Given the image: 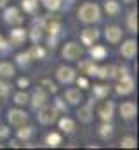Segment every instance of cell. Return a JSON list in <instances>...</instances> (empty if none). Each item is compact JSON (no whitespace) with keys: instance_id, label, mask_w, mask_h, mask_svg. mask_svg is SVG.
I'll use <instances>...</instances> for the list:
<instances>
[{"instance_id":"1","label":"cell","mask_w":139,"mask_h":150,"mask_svg":"<svg viewBox=\"0 0 139 150\" xmlns=\"http://www.w3.org/2000/svg\"><path fill=\"white\" fill-rule=\"evenodd\" d=\"M78 19L85 25H94L101 19V9L94 2H85L78 9Z\"/></svg>"},{"instance_id":"2","label":"cell","mask_w":139,"mask_h":150,"mask_svg":"<svg viewBox=\"0 0 139 150\" xmlns=\"http://www.w3.org/2000/svg\"><path fill=\"white\" fill-rule=\"evenodd\" d=\"M58 113L59 112L56 110V107L44 105V107L38 108V115H37V119H38L40 124H44V126H51V124H54V122L58 120Z\"/></svg>"},{"instance_id":"3","label":"cell","mask_w":139,"mask_h":150,"mask_svg":"<svg viewBox=\"0 0 139 150\" xmlns=\"http://www.w3.org/2000/svg\"><path fill=\"white\" fill-rule=\"evenodd\" d=\"M61 54H63V58H65L66 61H77V59L82 58L84 49H82V45L77 44V42H66V44L63 45Z\"/></svg>"},{"instance_id":"4","label":"cell","mask_w":139,"mask_h":150,"mask_svg":"<svg viewBox=\"0 0 139 150\" xmlns=\"http://www.w3.org/2000/svg\"><path fill=\"white\" fill-rule=\"evenodd\" d=\"M134 87H136V82H134V79H132V75H124V77H120V82H118V86H117V94H120V96H127V94H131L132 91H134Z\"/></svg>"},{"instance_id":"5","label":"cell","mask_w":139,"mask_h":150,"mask_svg":"<svg viewBox=\"0 0 139 150\" xmlns=\"http://www.w3.org/2000/svg\"><path fill=\"white\" fill-rule=\"evenodd\" d=\"M56 79H58V82H61V84H71V82H75L77 74H75V70H73L71 67L63 65V67H59V68L56 70Z\"/></svg>"},{"instance_id":"6","label":"cell","mask_w":139,"mask_h":150,"mask_svg":"<svg viewBox=\"0 0 139 150\" xmlns=\"http://www.w3.org/2000/svg\"><path fill=\"white\" fill-rule=\"evenodd\" d=\"M4 19H5V23H9L11 26H21V25H23V16H21V12L18 11V7H9V9H5Z\"/></svg>"},{"instance_id":"7","label":"cell","mask_w":139,"mask_h":150,"mask_svg":"<svg viewBox=\"0 0 139 150\" xmlns=\"http://www.w3.org/2000/svg\"><path fill=\"white\" fill-rule=\"evenodd\" d=\"M7 120L12 124V126H21L28 120V112L21 110V108H11L7 112Z\"/></svg>"},{"instance_id":"8","label":"cell","mask_w":139,"mask_h":150,"mask_svg":"<svg viewBox=\"0 0 139 150\" xmlns=\"http://www.w3.org/2000/svg\"><path fill=\"white\" fill-rule=\"evenodd\" d=\"M47 100H49V94H47V91H44L42 87H37L33 91V94L30 96V103H32V107L33 108H40V107H44V105H47Z\"/></svg>"},{"instance_id":"9","label":"cell","mask_w":139,"mask_h":150,"mask_svg":"<svg viewBox=\"0 0 139 150\" xmlns=\"http://www.w3.org/2000/svg\"><path fill=\"white\" fill-rule=\"evenodd\" d=\"M28 37V33H26V30L25 28H14V30H11V33H9V45H14V47H19V45H23L25 44V40Z\"/></svg>"},{"instance_id":"10","label":"cell","mask_w":139,"mask_h":150,"mask_svg":"<svg viewBox=\"0 0 139 150\" xmlns=\"http://www.w3.org/2000/svg\"><path fill=\"white\" fill-rule=\"evenodd\" d=\"M120 54H122L125 59L136 58V54H138V42H136L134 38L125 40V42L122 44V47H120Z\"/></svg>"},{"instance_id":"11","label":"cell","mask_w":139,"mask_h":150,"mask_svg":"<svg viewBox=\"0 0 139 150\" xmlns=\"http://www.w3.org/2000/svg\"><path fill=\"white\" fill-rule=\"evenodd\" d=\"M118 112L122 115V119L125 120H132L136 115H138V107L134 101H124L120 107H118Z\"/></svg>"},{"instance_id":"12","label":"cell","mask_w":139,"mask_h":150,"mask_svg":"<svg viewBox=\"0 0 139 150\" xmlns=\"http://www.w3.org/2000/svg\"><path fill=\"white\" fill-rule=\"evenodd\" d=\"M98 115L101 117V120L103 122H111V119H113V115H115V103L113 101H104L103 105L99 107V110H98Z\"/></svg>"},{"instance_id":"13","label":"cell","mask_w":139,"mask_h":150,"mask_svg":"<svg viewBox=\"0 0 139 150\" xmlns=\"http://www.w3.org/2000/svg\"><path fill=\"white\" fill-rule=\"evenodd\" d=\"M77 117H78V120L84 122V124L92 122V120H94V110H92V105H91V103H89V105H82V107L77 110Z\"/></svg>"},{"instance_id":"14","label":"cell","mask_w":139,"mask_h":150,"mask_svg":"<svg viewBox=\"0 0 139 150\" xmlns=\"http://www.w3.org/2000/svg\"><path fill=\"white\" fill-rule=\"evenodd\" d=\"M122 35H124V32H122V28H118V26H108V28L104 30V38H106L110 44H118V42L122 40Z\"/></svg>"},{"instance_id":"15","label":"cell","mask_w":139,"mask_h":150,"mask_svg":"<svg viewBox=\"0 0 139 150\" xmlns=\"http://www.w3.org/2000/svg\"><path fill=\"white\" fill-rule=\"evenodd\" d=\"M99 30L98 28H85V30H82V35H80V38H82V44H85V45H92L98 38H99Z\"/></svg>"},{"instance_id":"16","label":"cell","mask_w":139,"mask_h":150,"mask_svg":"<svg viewBox=\"0 0 139 150\" xmlns=\"http://www.w3.org/2000/svg\"><path fill=\"white\" fill-rule=\"evenodd\" d=\"M65 100L68 101L70 105H78L80 101H82V91L80 89H77V87H70L65 91Z\"/></svg>"},{"instance_id":"17","label":"cell","mask_w":139,"mask_h":150,"mask_svg":"<svg viewBox=\"0 0 139 150\" xmlns=\"http://www.w3.org/2000/svg\"><path fill=\"white\" fill-rule=\"evenodd\" d=\"M14 75H16V68L11 61H0V79L11 80Z\"/></svg>"},{"instance_id":"18","label":"cell","mask_w":139,"mask_h":150,"mask_svg":"<svg viewBox=\"0 0 139 150\" xmlns=\"http://www.w3.org/2000/svg\"><path fill=\"white\" fill-rule=\"evenodd\" d=\"M80 70H82V74L92 77L98 72V67H96V63L92 59H84V61H80Z\"/></svg>"},{"instance_id":"19","label":"cell","mask_w":139,"mask_h":150,"mask_svg":"<svg viewBox=\"0 0 139 150\" xmlns=\"http://www.w3.org/2000/svg\"><path fill=\"white\" fill-rule=\"evenodd\" d=\"M89 54H91L92 61H101V59L106 58L108 51H106V47H104V45H94V47H91Z\"/></svg>"},{"instance_id":"20","label":"cell","mask_w":139,"mask_h":150,"mask_svg":"<svg viewBox=\"0 0 139 150\" xmlns=\"http://www.w3.org/2000/svg\"><path fill=\"white\" fill-rule=\"evenodd\" d=\"M59 129L63 131V133H66V134H70V133H73V129H75V120L73 119H70V117H61L59 119Z\"/></svg>"},{"instance_id":"21","label":"cell","mask_w":139,"mask_h":150,"mask_svg":"<svg viewBox=\"0 0 139 150\" xmlns=\"http://www.w3.org/2000/svg\"><path fill=\"white\" fill-rule=\"evenodd\" d=\"M104 11L108 16H118L120 14V4L117 0H106L104 2Z\"/></svg>"},{"instance_id":"22","label":"cell","mask_w":139,"mask_h":150,"mask_svg":"<svg viewBox=\"0 0 139 150\" xmlns=\"http://www.w3.org/2000/svg\"><path fill=\"white\" fill-rule=\"evenodd\" d=\"M127 28L131 33H138V11H131L127 16Z\"/></svg>"},{"instance_id":"23","label":"cell","mask_w":139,"mask_h":150,"mask_svg":"<svg viewBox=\"0 0 139 150\" xmlns=\"http://www.w3.org/2000/svg\"><path fill=\"white\" fill-rule=\"evenodd\" d=\"M33 133H35V129L32 127V126H23V124H21V127L18 129V133H16V134H18V138H19V140L28 142V140L33 136Z\"/></svg>"},{"instance_id":"24","label":"cell","mask_w":139,"mask_h":150,"mask_svg":"<svg viewBox=\"0 0 139 150\" xmlns=\"http://www.w3.org/2000/svg\"><path fill=\"white\" fill-rule=\"evenodd\" d=\"M98 133H99V136H101L103 140H110V138L113 136V126H111L110 122H103V124L99 126Z\"/></svg>"},{"instance_id":"25","label":"cell","mask_w":139,"mask_h":150,"mask_svg":"<svg viewBox=\"0 0 139 150\" xmlns=\"http://www.w3.org/2000/svg\"><path fill=\"white\" fill-rule=\"evenodd\" d=\"M108 93H110V87H108V86H103V84H98V86L92 87V94H94V98H98V100H104V98L108 96Z\"/></svg>"},{"instance_id":"26","label":"cell","mask_w":139,"mask_h":150,"mask_svg":"<svg viewBox=\"0 0 139 150\" xmlns=\"http://www.w3.org/2000/svg\"><path fill=\"white\" fill-rule=\"evenodd\" d=\"M14 103H16L18 107H23V105L30 103V94H28L25 89H21L19 93H16V94H14Z\"/></svg>"},{"instance_id":"27","label":"cell","mask_w":139,"mask_h":150,"mask_svg":"<svg viewBox=\"0 0 139 150\" xmlns=\"http://www.w3.org/2000/svg\"><path fill=\"white\" fill-rule=\"evenodd\" d=\"M45 145L47 147H59L61 145V134L59 133H49L45 136Z\"/></svg>"},{"instance_id":"28","label":"cell","mask_w":139,"mask_h":150,"mask_svg":"<svg viewBox=\"0 0 139 150\" xmlns=\"http://www.w3.org/2000/svg\"><path fill=\"white\" fill-rule=\"evenodd\" d=\"M21 7H23L25 12L33 14L35 11H37V7H38V0H23L21 2Z\"/></svg>"},{"instance_id":"29","label":"cell","mask_w":139,"mask_h":150,"mask_svg":"<svg viewBox=\"0 0 139 150\" xmlns=\"http://www.w3.org/2000/svg\"><path fill=\"white\" fill-rule=\"evenodd\" d=\"M120 147L122 149H136L138 147V140L134 136H124L120 140Z\"/></svg>"},{"instance_id":"30","label":"cell","mask_w":139,"mask_h":150,"mask_svg":"<svg viewBox=\"0 0 139 150\" xmlns=\"http://www.w3.org/2000/svg\"><path fill=\"white\" fill-rule=\"evenodd\" d=\"M28 52H30L32 59H42V58H45V49L42 45H33Z\"/></svg>"},{"instance_id":"31","label":"cell","mask_w":139,"mask_h":150,"mask_svg":"<svg viewBox=\"0 0 139 150\" xmlns=\"http://www.w3.org/2000/svg\"><path fill=\"white\" fill-rule=\"evenodd\" d=\"M42 4H44V7L47 9V11H59L61 9V4H63V0H42Z\"/></svg>"},{"instance_id":"32","label":"cell","mask_w":139,"mask_h":150,"mask_svg":"<svg viewBox=\"0 0 139 150\" xmlns=\"http://www.w3.org/2000/svg\"><path fill=\"white\" fill-rule=\"evenodd\" d=\"M16 61H18V65H21V67H30L32 56H30V52H19V54L16 56Z\"/></svg>"},{"instance_id":"33","label":"cell","mask_w":139,"mask_h":150,"mask_svg":"<svg viewBox=\"0 0 139 150\" xmlns=\"http://www.w3.org/2000/svg\"><path fill=\"white\" fill-rule=\"evenodd\" d=\"M75 80H77V84H78V87H80V89H89V87H91L87 75H80V77H77Z\"/></svg>"},{"instance_id":"34","label":"cell","mask_w":139,"mask_h":150,"mask_svg":"<svg viewBox=\"0 0 139 150\" xmlns=\"http://www.w3.org/2000/svg\"><path fill=\"white\" fill-rule=\"evenodd\" d=\"M42 87H47V91H49V93H58V87H56V84H54V82H51L49 79L42 80Z\"/></svg>"},{"instance_id":"35","label":"cell","mask_w":139,"mask_h":150,"mask_svg":"<svg viewBox=\"0 0 139 150\" xmlns=\"http://www.w3.org/2000/svg\"><path fill=\"white\" fill-rule=\"evenodd\" d=\"M9 91H11V86L2 79V80H0V96H7V94H9Z\"/></svg>"},{"instance_id":"36","label":"cell","mask_w":139,"mask_h":150,"mask_svg":"<svg viewBox=\"0 0 139 150\" xmlns=\"http://www.w3.org/2000/svg\"><path fill=\"white\" fill-rule=\"evenodd\" d=\"M11 136V129L7 126H0V140H5Z\"/></svg>"},{"instance_id":"37","label":"cell","mask_w":139,"mask_h":150,"mask_svg":"<svg viewBox=\"0 0 139 150\" xmlns=\"http://www.w3.org/2000/svg\"><path fill=\"white\" fill-rule=\"evenodd\" d=\"M28 84H30L28 79H19V80H18V87H21V89H26Z\"/></svg>"},{"instance_id":"38","label":"cell","mask_w":139,"mask_h":150,"mask_svg":"<svg viewBox=\"0 0 139 150\" xmlns=\"http://www.w3.org/2000/svg\"><path fill=\"white\" fill-rule=\"evenodd\" d=\"M56 110H58V112H59V110H66V107H65V103H63L61 98L56 100Z\"/></svg>"},{"instance_id":"39","label":"cell","mask_w":139,"mask_h":150,"mask_svg":"<svg viewBox=\"0 0 139 150\" xmlns=\"http://www.w3.org/2000/svg\"><path fill=\"white\" fill-rule=\"evenodd\" d=\"M7 45H9V44L5 42V38L0 35V51H2V52H4V51H7Z\"/></svg>"},{"instance_id":"40","label":"cell","mask_w":139,"mask_h":150,"mask_svg":"<svg viewBox=\"0 0 139 150\" xmlns=\"http://www.w3.org/2000/svg\"><path fill=\"white\" fill-rule=\"evenodd\" d=\"M9 145H11V147H19V142H18V140H11Z\"/></svg>"},{"instance_id":"41","label":"cell","mask_w":139,"mask_h":150,"mask_svg":"<svg viewBox=\"0 0 139 150\" xmlns=\"http://www.w3.org/2000/svg\"><path fill=\"white\" fill-rule=\"evenodd\" d=\"M5 4H7V0H0V9H4V7H5Z\"/></svg>"},{"instance_id":"42","label":"cell","mask_w":139,"mask_h":150,"mask_svg":"<svg viewBox=\"0 0 139 150\" xmlns=\"http://www.w3.org/2000/svg\"><path fill=\"white\" fill-rule=\"evenodd\" d=\"M122 2H124V4H132L134 0H122Z\"/></svg>"},{"instance_id":"43","label":"cell","mask_w":139,"mask_h":150,"mask_svg":"<svg viewBox=\"0 0 139 150\" xmlns=\"http://www.w3.org/2000/svg\"><path fill=\"white\" fill-rule=\"evenodd\" d=\"M0 147H2V143H0Z\"/></svg>"}]
</instances>
